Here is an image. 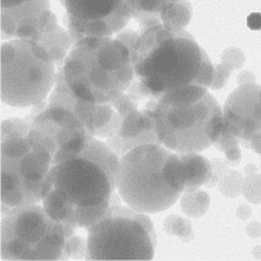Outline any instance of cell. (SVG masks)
I'll use <instances>...</instances> for the list:
<instances>
[{
  "label": "cell",
  "instance_id": "cell-12",
  "mask_svg": "<svg viewBox=\"0 0 261 261\" xmlns=\"http://www.w3.org/2000/svg\"><path fill=\"white\" fill-rule=\"evenodd\" d=\"M261 87L247 83L228 96L224 107V128L243 143L261 134Z\"/></svg>",
  "mask_w": 261,
  "mask_h": 261
},
{
  "label": "cell",
  "instance_id": "cell-30",
  "mask_svg": "<svg viewBox=\"0 0 261 261\" xmlns=\"http://www.w3.org/2000/svg\"><path fill=\"white\" fill-rule=\"evenodd\" d=\"M260 101H261V91H260Z\"/></svg>",
  "mask_w": 261,
  "mask_h": 261
},
{
  "label": "cell",
  "instance_id": "cell-14",
  "mask_svg": "<svg viewBox=\"0 0 261 261\" xmlns=\"http://www.w3.org/2000/svg\"><path fill=\"white\" fill-rule=\"evenodd\" d=\"M153 110L137 109L125 114L116 134L106 140L109 146L122 159L130 149L145 144L162 145L153 126Z\"/></svg>",
  "mask_w": 261,
  "mask_h": 261
},
{
  "label": "cell",
  "instance_id": "cell-16",
  "mask_svg": "<svg viewBox=\"0 0 261 261\" xmlns=\"http://www.w3.org/2000/svg\"><path fill=\"white\" fill-rule=\"evenodd\" d=\"M178 155L186 175V187L184 192L198 190L199 186L207 183L213 171L211 163L206 158L194 152L179 153Z\"/></svg>",
  "mask_w": 261,
  "mask_h": 261
},
{
  "label": "cell",
  "instance_id": "cell-6",
  "mask_svg": "<svg viewBox=\"0 0 261 261\" xmlns=\"http://www.w3.org/2000/svg\"><path fill=\"white\" fill-rule=\"evenodd\" d=\"M31 119L1 124V217L17 206L42 201V186L51 167L44 147L29 137Z\"/></svg>",
  "mask_w": 261,
  "mask_h": 261
},
{
  "label": "cell",
  "instance_id": "cell-25",
  "mask_svg": "<svg viewBox=\"0 0 261 261\" xmlns=\"http://www.w3.org/2000/svg\"><path fill=\"white\" fill-rule=\"evenodd\" d=\"M247 232L251 238H258L261 235V225L259 223L254 222L248 224L247 227Z\"/></svg>",
  "mask_w": 261,
  "mask_h": 261
},
{
  "label": "cell",
  "instance_id": "cell-5",
  "mask_svg": "<svg viewBox=\"0 0 261 261\" xmlns=\"http://www.w3.org/2000/svg\"><path fill=\"white\" fill-rule=\"evenodd\" d=\"M185 187L179 155L162 145H139L121 159L117 189L125 203L135 210L166 211L179 199Z\"/></svg>",
  "mask_w": 261,
  "mask_h": 261
},
{
  "label": "cell",
  "instance_id": "cell-26",
  "mask_svg": "<svg viewBox=\"0 0 261 261\" xmlns=\"http://www.w3.org/2000/svg\"><path fill=\"white\" fill-rule=\"evenodd\" d=\"M251 208L249 207V206H245V205L239 206L238 212H237V216L239 218L242 219V220H247V219H248L251 216Z\"/></svg>",
  "mask_w": 261,
  "mask_h": 261
},
{
  "label": "cell",
  "instance_id": "cell-10",
  "mask_svg": "<svg viewBox=\"0 0 261 261\" xmlns=\"http://www.w3.org/2000/svg\"><path fill=\"white\" fill-rule=\"evenodd\" d=\"M29 137L44 147L53 167L77 156L94 136L70 110L47 106L31 119Z\"/></svg>",
  "mask_w": 261,
  "mask_h": 261
},
{
  "label": "cell",
  "instance_id": "cell-1",
  "mask_svg": "<svg viewBox=\"0 0 261 261\" xmlns=\"http://www.w3.org/2000/svg\"><path fill=\"white\" fill-rule=\"evenodd\" d=\"M135 79L129 93L158 100L186 86L207 88L213 66L203 49L182 27L160 24L141 33L132 51Z\"/></svg>",
  "mask_w": 261,
  "mask_h": 261
},
{
  "label": "cell",
  "instance_id": "cell-11",
  "mask_svg": "<svg viewBox=\"0 0 261 261\" xmlns=\"http://www.w3.org/2000/svg\"><path fill=\"white\" fill-rule=\"evenodd\" d=\"M72 46L86 37H112L133 16L132 0H60Z\"/></svg>",
  "mask_w": 261,
  "mask_h": 261
},
{
  "label": "cell",
  "instance_id": "cell-15",
  "mask_svg": "<svg viewBox=\"0 0 261 261\" xmlns=\"http://www.w3.org/2000/svg\"><path fill=\"white\" fill-rule=\"evenodd\" d=\"M70 111L75 114L90 133L98 138H110L116 134L122 117L110 103L97 104L74 97Z\"/></svg>",
  "mask_w": 261,
  "mask_h": 261
},
{
  "label": "cell",
  "instance_id": "cell-22",
  "mask_svg": "<svg viewBox=\"0 0 261 261\" xmlns=\"http://www.w3.org/2000/svg\"><path fill=\"white\" fill-rule=\"evenodd\" d=\"M243 194L249 202H261V175H250L243 183Z\"/></svg>",
  "mask_w": 261,
  "mask_h": 261
},
{
  "label": "cell",
  "instance_id": "cell-21",
  "mask_svg": "<svg viewBox=\"0 0 261 261\" xmlns=\"http://www.w3.org/2000/svg\"><path fill=\"white\" fill-rule=\"evenodd\" d=\"M243 186V177L239 172L229 171L224 174L219 183L220 191L228 197H237Z\"/></svg>",
  "mask_w": 261,
  "mask_h": 261
},
{
  "label": "cell",
  "instance_id": "cell-17",
  "mask_svg": "<svg viewBox=\"0 0 261 261\" xmlns=\"http://www.w3.org/2000/svg\"><path fill=\"white\" fill-rule=\"evenodd\" d=\"M180 0H132L133 16L141 24V33L163 24L162 16Z\"/></svg>",
  "mask_w": 261,
  "mask_h": 261
},
{
  "label": "cell",
  "instance_id": "cell-28",
  "mask_svg": "<svg viewBox=\"0 0 261 261\" xmlns=\"http://www.w3.org/2000/svg\"><path fill=\"white\" fill-rule=\"evenodd\" d=\"M257 171V167L254 164H248L245 167V173L247 175H252Z\"/></svg>",
  "mask_w": 261,
  "mask_h": 261
},
{
  "label": "cell",
  "instance_id": "cell-4",
  "mask_svg": "<svg viewBox=\"0 0 261 261\" xmlns=\"http://www.w3.org/2000/svg\"><path fill=\"white\" fill-rule=\"evenodd\" d=\"M152 116L160 143L178 153L206 149L215 144L224 127L220 105L201 86H186L164 94Z\"/></svg>",
  "mask_w": 261,
  "mask_h": 261
},
{
  "label": "cell",
  "instance_id": "cell-20",
  "mask_svg": "<svg viewBox=\"0 0 261 261\" xmlns=\"http://www.w3.org/2000/svg\"><path fill=\"white\" fill-rule=\"evenodd\" d=\"M87 251H88L87 241L82 237L73 235L66 239L61 260L85 259Z\"/></svg>",
  "mask_w": 261,
  "mask_h": 261
},
{
  "label": "cell",
  "instance_id": "cell-2",
  "mask_svg": "<svg viewBox=\"0 0 261 261\" xmlns=\"http://www.w3.org/2000/svg\"><path fill=\"white\" fill-rule=\"evenodd\" d=\"M118 179L81 153L56 164L42 186V206L51 218L89 230L110 206Z\"/></svg>",
  "mask_w": 261,
  "mask_h": 261
},
{
  "label": "cell",
  "instance_id": "cell-7",
  "mask_svg": "<svg viewBox=\"0 0 261 261\" xmlns=\"http://www.w3.org/2000/svg\"><path fill=\"white\" fill-rule=\"evenodd\" d=\"M56 64L40 44L9 39L1 46V100L18 108L44 101L56 83Z\"/></svg>",
  "mask_w": 261,
  "mask_h": 261
},
{
  "label": "cell",
  "instance_id": "cell-3",
  "mask_svg": "<svg viewBox=\"0 0 261 261\" xmlns=\"http://www.w3.org/2000/svg\"><path fill=\"white\" fill-rule=\"evenodd\" d=\"M61 69L73 96L97 104L116 100L135 79L130 50L112 37H86L74 43Z\"/></svg>",
  "mask_w": 261,
  "mask_h": 261
},
{
  "label": "cell",
  "instance_id": "cell-27",
  "mask_svg": "<svg viewBox=\"0 0 261 261\" xmlns=\"http://www.w3.org/2000/svg\"><path fill=\"white\" fill-rule=\"evenodd\" d=\"M251 143L253 150L255 151V153L261 154V134L254 137Z\"/></svg>",
  "mask_w": 261,
  "mask_h": 261
},
{
  "label": "cell",
  "instance_id": "cell-8",
  "mask_svg": "<svg viewBox=\"0 0 261 261\" xmlns=\"http://www.w3.org/2000/svg\"><path fill=\"white\" fill-rule=\"evenodd\" d=\"M66 226L38 204L12 208L1 217V259L61 260Z\"/></svg>",
  "mask_w": 261,
  "mask_h": 261
},
{
  "label": "cell",
  "instance_id": "cell-23",
  "mask_svg": "<svg viewBox=\"0 0 261 261\" xmlns=\"http://www.w3.org/2000/svg\"><path fill=\"white\" fill-rule=\"evenodd\" d=\"M247 25L253 31H259L261 29L260 13H251L247 18Z\"/></svg>",
  "mask_w": 261,
  "mask_h": 261
},
{
  "label": "cell",
  "instance_id": "cell-29",
  "mask_svg": "<svg viewBox=\"0 0 261 261\" xmlns=\"http://www.w3.org/2000/svg\"><path fill=\"white\" fill-rule=\"evenodd\" d=\"M255 258H261V247H255L253 251Z\"/></svg>",
  "mask_w": 261,
  "mask_h": 261
},
{
  "label": "cell",
  "instance_id": "cell-18",
  "mask_svg": "<svg viewBox=\"0 0 261 261\" xmlns=\"http://www.w3.org/2000/svg\"><path fill=\"white\" fill-rule=\"evenodd\" d=\"M210 198L205 192L195 190L185 192L180 200L182 210L191 217L202 216L207 211Z\"/></svg>",
  "mask_w": 261,
  "mask_h": 261
},
{
  "label": "cell",
  "instance_id": "cell-13",
  "mask_svg": "<svg viewBox=\"0 0 261 261\" xmlns=\"http://www.w3.org/2000/svg\"><path fill=\"white\" fill-rule=\"evenodd\" d=\"M55 19L49 0H27L14 8L1 9V37L3 40L37 42Z\"/></svg>",
  "mask_w": 261,
  "mask_h": 261
},
{
  "label": "cell",
  "instance_id": "cell-9",
  "mask_svg": "<svg viewBox=\"0 0 261 261\" xmlns=\"http://www.w3.org/2000/svg\"><path fill=\"white\" fill-rule=\"evenodd\" d=\"M156 242L153 223L144 212L111 206L88 230L85 259H152Z\"/></svg>",
  "mask_w": 261,
  "mask_h": 261
},
{
  "label": "cell",
  "instance_id": "cell-24",
  "mask_svg": "<svg viewBox=\"0 0 261 261\" xmlns=\"http://www.w3.org/2000/svg\"><path fill=\"white\" fill-rule=\"evenodd\" d=\"M225 155H226L227 159L232 163V162L233 163H239L241 157V151L239 146L237 145L232 149H228V151L225 152Z\"/></svg>",
  "mask_w": 261,
  "mask_h": 261
},
{
  "label": "cell",
  "instance_id": "cell-19",
  "mask_svg": "<svg viewBox=\"0 0 261 261\" xmlns=\"http://www.w3.org/2000/svg\"><path fill=\"white\" fill-rule=\"evenodd\" d=\"M163 226L168 234L178 236L183 242H190L193 239L192 224L190 220L181 218L177 215L168 216Z\"/></svg>",
  "mask_w": 261,
  "mask_h": 261
}]
</instances>
